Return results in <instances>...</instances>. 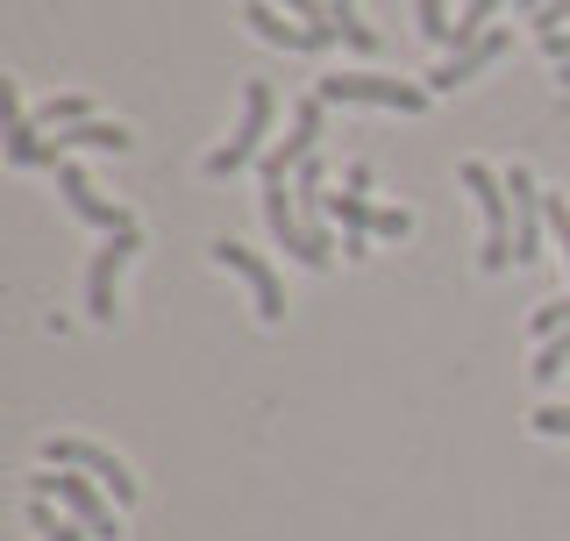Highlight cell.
I'll return each instance as SVG.
<instances>
[{
	"instance_id": "21",
	"label": "cell",
	"mask_w": 570,
	"mask_h": 541,
	"mask_svg": "<svg viewBox=\"0 0 570 541\" xmlns=\"http://www.w3.org/2000/svg\"><path fill=\"white\" fill-rule=\"evenodd\" d=\"M499 8H507V0H471V8H463V22H456V50H463V43H478V36L492 29V14H499Z\"/></svg>"
},
{
	"instance_id": "15",
	"label": "cell",
	"mask_w": 570,
	"mask_h": 541,
	"mask_svg": "<svg viewBox=\"0 0 570 541\" xmlns=\"http://www.w3.org/2000/svg\"><path fill=\"white\" fill-rule=\"evenodd\" d=\"M8 165H43V136H36V121H29V107H22V94L8 86Z\"/></svg>"
},
{
	"instance_id": "23",
	"label": "cell",
	"mask_w": 570,
	"mask_h": 541,
	"mask_svg": "<svg viewBox=\"0 0 570 541\" xmlns=\"http://www.w3.org/2000/svg\"><path fill=\"white\" fill-rule=\"evenodd\" d=\"M414 8H421V29L435 36L442 50H456V22H450V14H442V0H414Z\"/></svg>"
},
{
	"instance_id": "27",
	"label": "cell",
	"mask_w": 570,
	"mask_h": 541,
	"mask_svg": "<svg viewBox=\"0 0 570 541\" xmlns=\"http://www.w3.org/2000/svg\"><path fill=\"white\" fill-rule=\"evenodd\" d=\"M563 22H570V0H549V8H542V14H534V29H542V36H557Z\"/></svg>"
},
{
	"instance_id": "5",
	"label": "cell",
	"mask_w": 570,
	"mask_h": 541,
	"mask_svg": "<svg viewBox=\"0 0 570 541\" xmlns=\"http://www.w3.org/2000/svg\"><path fill=\"white\" fill-rule=\"evenodd\" d=\"M43 463H50V471H86L107 499H115V506H129V499H136L129 463L107 456V449H100V442H86V435H50V442H43Z\"/></svg>"
},
{
	"instance_id": "22",
	"label": "cell",
	"mask_w": 570,
	"mask_h": 541,
	"mask_svg": "<svg viewBox=\"0 0 570 541\" xmlns=\"http://www.w3.org/2000/svg\"><path fill=\"white\" fill-rule=\"evenodd\" d=\"M570 371V328L563 335H549L542 342V356H534V377H542V385H549V377H563Z\"/></svg>"
},
{
	"instance_id": "30",
	"label": "cell",
	"mask_w": 570,
	"mask_h": 541,
	"mask_svg": "<svg viewBox=\"0 0 570 541\" xmlns=\"http://www.w3.org/2000/svg\"><path fill=\"white\" fill-rule=\"evenodd\" d=\"M557 86H563V94H570V65H557Z\"/></svg>"
},
{
	"instance_id": "17",
	"label": "cell",
	"mask_w": 570,
	"mask_h": 541,
	"mask_svg": "<svg viewBox=\"0 0 570 541\" xmlns=\"http://www.w3.org/2000/svg\"><path fill=\"white\" fill-rule=\"evenodd\" d=\"M29 528L43 534V541H94L86 520H58V513H50V499H29Z\"/></svg>"
},
{
	"instance_id": "26",
	"label": "cell",
	"mask_w": 570,
	"mask_h": 541,
	"mask_svg": "<svg viewBox=\"0 0 570 541\" xmlns=\"http://www.w3.org/2000/svg\"><path fill=\"white\" fill-rule=\"evenodd\" d=\"M379 236L385 243H406V236H414V214H406V207H379Z\"/></svg>"
},
{
	"instance_id": "7",
	"label": "cell",
	"mask_w": 570,
	"mask_h": 541,
	"mask_svg": "<svg viewBox=\"0 0 570 541\" xmlns=\"http://www.w3.org/2000/svg\"><path fill=\"white\" fill-rule=\"evenodd\" d=\"M321 115H328V100H321V94H307V100L293 107V136H278L272 150L257 157V178H264V186H285V171H299V165L314 157V142H321Z\"/></svg>"
},
{
	"instance_id": "4",
	"label": "cell",
	"mask_w": 570,
	"mask_h": 541,
	"mask_svg": "<svg viewBox=\"0 0 570 541\" xmlns=\"http://www.w3.org/2000/svg\"><path fill=\"white\" fill-rule=\"evenodd\" d=\"M29 499H58L71 520H86V528H94V541H115L121 534L115 528V499H107L86 471H43V478H29Z\"/></svg>"
},
{
	"instance_id": "11",
	"label": "cell",
	"mask_w": 570,
	"mask_h": 541,
	"mask_svg": "<svg viewBox=\"0 0 570 541\" xmlns=\"http://www.w3.org/2000/svg\"><path fill=\"white\" fill-rule=\"evenodd\" d=\"M507 193H513V264H528V257H542L549 200H542V186H534V171H528V165H513V171H507Z\"/></svg>"
},
{
	"instance_id": "29",
	"label": "cell",
	"mask_w": 570,
	"mask_h": 541,
	"mask_svg": "<svg viewBox=\"0 0 570 541\" xmlns=\"http://www.w3.org/2000/svg\"><path fill=\"white\" fill-rule=\"evenodd\" d=\"M513 8H528V14H542V8H549V0H513Z\"/></svg>"
},
{
	"instance_id": "1",
	"label": "cell",
	"mask_w": 570,
	"mask_h": 541,
	"mask_svg": "<svg viewBox=\"0 0 570 541\" xmlns=\"http://www.w3.org/2000/svg\"><path fill=\"white\" fill-rule=\"evenodd\" d=\"M328 107H392V115H421L428 100V86H414V79H385V71H328V79L314 86Z\"/></svg>"
},
{
	"instance_id": "12",
	"label": "cell",
	"mask_w": 570,
	"mask_h": 541,
	"mask_svg": "<svg viewBox=\"0 0 570 541\" xmlns=\"http://www.w3.org/2000/svg\"><path fill=\"white\" fill-rule=\"evenodd\" d=\"M58 193H65V207L79 214V222L107 228V236H121V228H129V214H121L115 200H107V193H100V186H94V178H86L79 165H58Z\"/></svg>"
},
{
	"instance_id": "20",
	"label": "cell",
	"mask_w": 570,
	"mask_h": 541,
	"mask_svg": "<svg viewBox=\"0 0 570 541\" xmlns=\"http://www.w3.org/2000/svg\"><path fill=\"white\" fill-rule=\"evenodd\" d=\"M264 8H278V14H293V22H307V29H321V36H335L328 0H264Z\"/></svg>"
},
{
	"instance_id": "24",
	"label": "cell",
	"mask_w": 570,
	"mask_h": 541,
	"mask_svg": "<svg viewBox=\"0 0 570 541\" xmlns=\"http://www.w3.org/2000/svg\"><path fill=\"white\" fill-rule=\"evenodd\" d=\"M528 328L542 335V342H549V335H563V328H570V293H563V299H549V306H534V321H528Z\"/></svg>"
},
{
	"instance_id": "2",
	"label": "cell",
	"mask_w": 570,
	"mask_h": 541,
	"mask_svg": "<svg viewBox=\"0 0 570 541\" xmlns=\"http://www.w3.org/2000/svg\"><path fill=\"white\" fill-rule=\"evenodd\" d=\"M272 86L264 79H249L243 86V121H236V136L222 142V150H207V178H236L243 165H257L264 150H272Z\"/></svg>"
},
{
	"instance_id": "9",
	"label": "cell",
	"mask_w": 570,
	"mask_h": 541,
	"mask_svg": "<svg viewBox=\"0 0 570 541\" xmlns=\"http://www.w3.org/2000/svg\"><path fill=\"white\" fill-rule=\"evenodd\" d=\"M136 249H142V228L129 222L121 236H107V249L94 257V270H86V314H94V321H115V278L129 270Z\"/></svg>"
},
{
	"instance_id": "6",
	"label": "cell",
	"mask_w": 570,
	"mask_h": 541,
	"mask_svg": "<svg viewBox=\"0 0 570 541\" xmlns=\"http://www.w3.org/2000/svg\"><path fill=\"white\" fill-rule=\"evenodd\" d=\"M207 257L222 264V270H236V278L249 285V299H257V321H264V328H278V321H285V285H278V270L264 264L257 249H243L236 236H222V243L207 249Z\"/></svg>"
},
{
	"instance_id": "18",
	"label": "cell",
	"mask_w": 570,
	"mask_h": 541,
	"mask_svg": "<svg viewBox=\"0 0 570 541\" xmlns=\"http://www.w3.org/2000/svg\"><path fill=\"white\" fill-rule=\"evenodd\" d=\"M335 222H343V236H379V207L364 200V193H335Z\"/></svg>"
},
{
	"instance_id": "10",
	"label": "cell",
	"mask_w": 570,
	"mask_h": 541,
	"mask_svg": "<svg viewBox=\"0 0 570 541\" xmlns=\"http://www.w3.org/2000/svg\"><path fill=\"white\" fill-rule=\"evenodd\" d=\"M507 50H513V36H507V29H485L478 43L450 50V58H442L435 71H428V94H456V86H471L478 71H492L499 58H507Z\"/></svg>"
},
{
	"instance_id": "3",
	"label": "cell",
	"mask_w": 570,
	"mask_h": 541,
	"mask_svg": "<svg viewBox=\"0 0 570 541\" xmlns=\"http://www.w3.org/2000/svg\"><path fill=\"white\" fill-rule=\"evenodd\" d=\"M463 193H478V214H485V270H507L513 264V193H507V178H499L492 165H463Z\"/></svg>"
},
{
	"instance_id": "25",
	"label": "cell",
	"mask_w": 570,
	"mask_h": 541,
	"mask_svg": "<svg viewBox=\"0 0 570 541\" xmlns=\"http://www.w3.org/2000/svg\"><path fill=\"white\" fill-rule=\"evenodd\" d=\"M528 427H534V435H570V406H534Z\"/></svg>"
},
{
	"instance_id": "14",
	"label": "cell",
	"mask_w": 570,
	"mask_h": 541,
	"mask_svg": "<svg viewBox=\"0 0 570 541\" xmlns=\"http://www.w3.org/2000/svg\"><path fill=\"white\" fill-rule=\"evenodd\" d=\"M243 22L257 29L272 50H328V43H335V36H321V29H307V22H285V14H278V8H264V0H249Z\"/></svg>"
},
{
	"instance_id": "16",
	"label": "cell",
	"mask_w": 570,
	"mask_h": 541,
	"mask_svg": "<svg viewBox=\"0 0 570 541\" xmlns=\"http://www.w3.org/2000/svg\"><path fill=\"white\" fill-rule=\"evenodd\" d=\"M328 14H335V36H343L350 50H364V58L379 50V29H371L364 14H356V0H328Z\"/></svg>"
},
{
	"instance_id": "28",
	"label": "cell",
	"mask_w": 570,
	"mask_h": 541,
	"mask_svg": "<svg viewBox=\"0 0 570 541\" xmlns=\"http://www.w3.org/2000/svg\"><path fill=\"white\" fill-rule=\"evenodd\" d=\"M542 50H549V58H557V65H570V29H557V36H542Z\"/></svg>"
},
{
	"instance_id": "13",
	"label": "cell",
	"mask_w": 570,
	"mask_h": 541,
	"mask_svg": "<svg viewBox=\"0 0 570 541\" xmlns=\"http://www.w3.org/2000/svg\"><path fill=\"white\" fill-rule=\"evenodd\" d=\"M129 142H136V136L121 129V121H100V115H94V121H71V129L43 136V165H65L71 150H115V157H121Z\"/></svg>"
},
{
	"instance_id": "19",
	"label": "cell",
	"mask_w": 570,
	"mask_h": 541,
	"mask_svg": "<svg viewBox=\"0 0 570 541\" xmlns=\"http://www.w3.org/2000/svg\"><path fill=\"white\" fill-rule=\"evenodd\" d=\"M36 129H71V121H94V100H86V94H58V100H50V107H36Z\"/></svg>"
},
{
	"instance_id": "8",
	"label": "cell",
	"mask_w": 570,
	"mask_h": 541,
	"mask_svg": "<svg viewBox=\"0 0 570 541\" xmlns=\"http://www.w3.org/2000/svg\"><path fill=\"white\" fill-rule=\"evenodd\" d=\"M264 222H272V236H278V249L293 264H307V270H328V257L335 249H321L314 236H307V222H299V200L285 186H264Z\"/></svg>"
}]
</instances>
